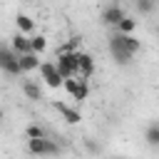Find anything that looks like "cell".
<instances>
[{
	"label": "cell",
	"mask_w": 159,
	"mask_h": 159,
	"mask_svg": "<svg viewBox=\"0 0 159 159\" xmlns=\"http://www.w3.org/2000/svg\"><path fill=\"white\" fill-rule=\"evenodd\" d=\"M77 70H80V80H87L92 72H94V57L89 52H80L77 50Z\"/></svg>",
	"instance_id": "obj_7"
},
{
	"label": "cell",
	"mask_w": 159,
	"mask_h": 159,
	"mask_svg": "<svg viewBox=\"0 0 159 159\" xmlns=\"http://www.w3.org/2000/svg\"><path fill=\"white\" fill-rule=\"evenodd\" d=\"M15 25H17V32H22V35H30V32L35 30V20H32L30 15H25V12H17Z\"/></svg>",
	"instance_id": "obj_10"
},
{
	"label": "cell",
	"mask_w": 159,
	"mask_h": 159,
	"mask_svg": "<svg viewBox=\"0 0 159 159\" xmlns=\"http://www.w3.org/2000/svg\"><path fill=\"white\" fill-rule=\"evenodd\" d=\"M127 17V12L119 7V2H114V5H107L104 10H102V20H104V25H112V27H117L122 20Z\"/></svg>",
	"instance_id": "obj_6"
},
{
	"label": "cell",
	"mask_w": 159,
	"mask_h": 159,
	"mask_svg": "<svg viewBox=\"0 0 159 159\" xmlns=\"http://www.w3.org/2000/svg\"><path fill=\"white\" fill-rule=\"evenodd\" d=\"M77 84H80V77H67L62 87H65V89H67L70 94H75V89H77Z\"/></svg>",
	"instance_id": "obj_20"
},
{
	"label": "cell",
	"mask_w": 159,
	"mask_h": 159,
	"mask_svg": "<svg viewBox=\"0 0 159 159\" xmlns=\"http://www.w3.org/2000/svg\"><path fill=\"white\" fill-rule=\"evenodd\" d=\"M57 72L67 80V77H77L80 70H77V52H67V50H60L57 52V62H55Z\"/></svg>",
	"instance_id": "obj_1"
},
{
	"label": "cell",
	"mask_w": 159,
	"mask_h": 159,
	"mask_svg": "<svg viewBox=\"0 0 159 159\" xmlns=\"http://www.w3.org/2000/svg\"><path fill=\"white\" fill-rule=\"evenodd\" d=\"M25 134H27V139H42V137H47L40 124H30V127L25 129Z\"/></svg>",
	"instance_id": "obj_18"
},
{
	"label": "cell",
	"mask_w": 159,
	"mask_h": 159,
	"mask_svg": "<svg viewBox=\"0 0 159 159\" xmlns=\"http://www.w3.org/2000/svg\"><path fill=\"white\" fill-rule=\"evenodd\" d=\"M0 70L7 72V75H22L20 57L12 50H7V47H0Z\"/></svg>",
	"instance_id": "obj_4"
},
{
	"label": "cell",
	"mask_w": 159,
	"mask_h": 159,
	"mask_svg": "<svg viewBox=\"0 0 159 159\" xmlns=\"http://www.w3.org/2000/svg\"><path fill=\"white\" fill-rule=\"evenodd\" d=\"M137 10H139L142 15H149V12L154 10V0H137Z\"/></svg>",
	"instance_id": "obj_19"
},
{
	"label": "cell",
	"mask_w": 159,
	"mask_h": 159,
	"mask_svg": "<svg viewBox=\"0 0 159 159\" xmlns=\"http://www.w3.org/2000/svg\"><path fill=\"white\" fill-rule=\"evenodd\" d=\"M27 152L35 157H50V154H60V147L52 139L42 137V139H27Z\"/></svg>",
	"instance_id": "obj_2"
},
{
	"label": "cell",
	"mask_w": 159,
	"mask_h": 159,
	"mask_svg": "<svg viewBox=\"0 0 159 159\" xmlns=\"http://www.w3.org/2000/svg\"><path fill=\"white\" fill-rule=\"evenodd\" d=\"M109 55L114 57L117 65H129V60H132V52L119 42V35H117V32L109 37Z\"/></svg>",
	"instance_id": "obj_5"
},
{
	"label": "cell",
	"mask_w": 159,
	"mask_h": 159,
	"mask_svg": "<svg viewBox=\"0 0 159 159\" xmlns=\"http://www.w3.org/2000/svg\"><path fill=\"white\" fill-rule=\"evenodd\" d=\"M22 92H25L30 99H40V97H42L40 84H37V82H30V80H27V82H22Z\"/></svg>",
	"instance_id": "obj_14"
},
{
	"label": "cell",
	"mask_w": 159,
	"mask_h": 159,
	"mask_svg": "<svg viewBox=\"0 0 159 159\" xmlns=\"http://www.w3.org/2000/svg\"><path fill=\"white\" fill-rule=\"evenodd\" d=\"M117 35H119V32H117ZM119 42H122L132 55H134V52H139V47H142V45H139V40H137L134 35H119Z\"/></svg>",
	"instance_id": "obj_13"
},
{
	"label": "cell",
	"mask_w": 159,
	"mask_h": 159,
	"mask_svg": "<svg viewBox=\"0 0 159 159\" xmlns=\"http://www.w3.org/2000/svg\"><path fill=\"white\" fill-rule=\"evenodd\" d=\"M62 117H65V122H70V124H80V119H82V114L77 112V109H72L70 104H65V102H55L52 104Z\"/></svg>",
	"instance_id": "obj_9"
},
{
	"label": "cell",
	"mask_w": 159,
	"mask_h": 159,
	"mask_svg": "<svg viewBox=\"0 0 159 159\" xmlns=\"http://www.w3.org/2000/svg\"><path fill=\"white\" fill-rule=\"evenodd\" d=\"M87 94H89V87H87V80H80V84H77V89H75V94H72V99H77V102H82V99H87Z\"/></svg>",
	"instance_id": "obj_17"
},
{
	"label": "cell",
	"mask_w": 159,
	"mask_h": 159,
	"mask_svg": "<svg viewBox=\"0 0 159 159\" xmlns=\"http://www.w3.org/2000/svg\"><path fill=\"white\" fill-rule=\"evenodd\" d=\"M157 35H159V27H157Z\"/></svg>",
	"instance_id": "obj_24"
},
{
	"label": "cell",
	"mask_w": 159,
	"mask_h": 159,
	"mask_svg": "<svg viewBox=\"0 0 159 159\" xmlns=\"http://www.w3.org/2000/svg\"><path fill=\"white\" fill-rule=\"evenodd\" d=\"M10 40H12V42H10V50H12L15 55H27V52H32V45H30V37H27V35L15 32Z\"/></svg>",
	"instance_id": "obj_8"
},
{
	"label": "cell",
	"mask_w": 159,
	"mask_h": 159,
	"mask_svg": "<svg viewBox=\"0 0 159 159\" xmlns=\"http://www.w3.org/2000/svg\"><path fill=\"white\" fill-rule=\"evenodd\" d=\"M40 77L45 80V84L47 87H52V89H57V87H62L65 84V77L57 72V67H55V62H40Z\"/></svg>",
	"instance_id": "obj_3"
},
{
	"label": "cell",
	"mask_w": 159,
	"mask_h": 159,
	"mask_svg": "<svg viewBox=\"0 0 159 159\" xmlns=\"http://www.w3.org/2000/svg\"><path fill=\"white\" fill-rule=\"evenodd\" d=\"M84 149H87L89 154H99V144H97L94 139H84Z\"/></svg>",
	"instance_id": "obj_21"
},
{
	"label": "cell",
	"mask_w": 159,
	"mask_h": 159,
	"mask_svg": "<svg viewBox=\"0 0 159 159\" xmlns=\"http://www.w3.org/2000/svg\"><path fill=\"white\" fill-rule=\"evenodd\" d=\"M144 142L152 147V149H159V122H152L144 132Z\"/></svg>",
	"instance_id": "obj_11"
},
{
	"label": "cell",
	"mask_w": 159,
	"mask_h": 159,
	"mask_svg": "<svg viewBox=\"0 0 159 159\" xmlns=\"http://www.w3.org/2000/svg\"><path fill=\"white\" fill-rule=\"evenodd\" d=\"M30 45H32V52H35V55H37V52H45L47 37H45V35H32V37H30Z\"/></svg>",
	"instance_id": "obj_16"
},
{
	"label": "cell",
	"mask_w": 159,
	"mask_h": 159,
	"mask_svg": "<svg viewBox=\"0 0 159 159\" xmlns=\"http://www.w3.org/2000/svg\"><path fill=\"white\" fill-rule=\"evenodd\" d=\"M0 122H2V109H0Z\"/></svg>",
	"instance_id": "obj_23"
},
{
	"label": "cell",
	"mask_w": 159,
	"mask_h": 159,
	"mask_svg": "<svg viewBox=\"0 0 159 159\" xmlns=\"http://www.w3.org/2000/svg\"><path fill=\"white\" fill-rule=\"evenodd\" d=\"M134 27H137V20L124 17V20L117 25V32H119V35H132V32H134Z\"/></svg>",
	"instance_id": "obj_15"
},
{
	"label": "cell",
	"mask_w": 159,
	"mask_h": 159,
	"mask_svg": "<svg viewBox=\"0 0 159 159\" xmlns=\"http://www.w3.org/2000/svg\"><path fill=\"white\" fill-rule=\"evenodd\" d=\"M134 2H137V0H134Z\"/></svg>",
	"instance_id": "obj_25"
},
{
	"label": "cell",
	"mask_w": 159,
	"mask_h": 159,
	"mask_svg": "<svg viewBox=\"0 0 159 159\" xmlns=\"http://www.w3.org/2000/svg\"><path fill=\"white\" fill-rule=\"evenodd\" d=\"M112 159H127V157H112Z\"/></svg>",
	"instance_id": "obj_22"
},
{
	"label": "cell",
	"mask_w": 159,
	"mask_h": 159,
	"mask_svg": "<svg viewBox=\"0 0 159 159\" xmlns=\"http://www.w3.org/2000/svg\"><path fill=\"white\" fill-rule=\"evenodd\" d=\"M17 57H20V67H22V72H32V70H37V67H40V60H37V55H35V52L17 55Z\"/></svg>",
	"instance_id": "obj_12"
}]
</instances>
